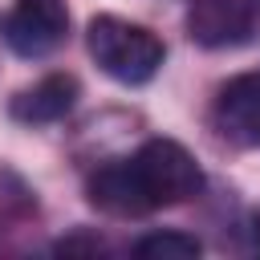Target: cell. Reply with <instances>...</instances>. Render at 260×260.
I'll return each instance as SVG.
<instances>
[{"mask_svg":"<svg viewBox=\"0 0 260 260\" xmlns=\"http://www.w3.org/2000/svg\"><path fill=\"white\" fill-rule=\"evenodd\" d=\"M203 171L195 154L175 138H150L126 158L102 162L85 179V195L98 211L110 215H150L158 207L187 203L199 195Z\"/></svg>","mask_w":260,"mask_h":260,"instance_id":"obj_1","label":"cell"},{"mask_svg":"<svg viewBox=\"0 0 260 260\" xmlns=\"http://www.w3.org/2000/svg\"><path fill=\"white\" fill-rule=\"evenodd\" d=\"M85 49L98 69L122 85H146L167 61V45L146 24L122 16H93L85 28Z\"/></svg>","mask_w":260,"mask_h":260,"instance_id":"obj_2","label":"cell"},{"mask_svg":"<svg viewBox=\"0 0 260 260\" xmlns=\"http://www.w3.org/2000/svg\"><path fill=\"white\" fill-rule=\"evenodd\" d=\"M0 37L16 57H49L69 37V8L65 0H16L0 16Z\"/></svg>","mask_w":260,"mask_h":260,"instance_id":"obj_3","label":"cell"},{"mask_svg":"<svg viewBox=\"0 0 260 260\" xmlns=\"http://www.w3.org/2000/svg\"><path fill=\"white\" fill-rule=\"evenodd\" d=\"M211 126L240 150H260V69L236 73L215 89Z\"/></svg>","mask_w":260,"mask_h":260,"instance_id":"obj_4","label":"cell"},{"mask_svg":"<svg viewBox=\"0 0 260 260\" xmlns=\"http://www.w3.org/2000/svg\"><path fill=\"white\" fill-rule=\"evenodd\" d=\"M260 24V0H191L187 32L203 49H236Z\"/></svg>","mask_w":260,"mask_h":260,"instance_id":"obj_5","label":"cell"},{"mask_svg":"<svg viewBox=\"0 0 260 260\" xmlns=\"http://www.w3.org/2000/svg\"><path fill=\"white\" fill-rule=\"evenodd\" d=\"M77 93H81V85L73 73H49V77L24 85L8 102V114L24 126H49V122H61L77 106Z\"/></svg>","mask_w":260,"mask_h":260,"instance_id":"obj_6","label":"cell"},{"mask_svg":"<svg viewBox=\"0 0 260 260\" xmlns=\"http://www.w3.org/2000/svg\"><path fill=\"white\" fill-rule=\"evenodd\" d=\"M130 252L138 260H195L203 252V244L187 232H146Z\"/></svg>","mask_w":260,"mask_h":260,"instance_id":"obj_7","label":"cell"}]
</instances>
